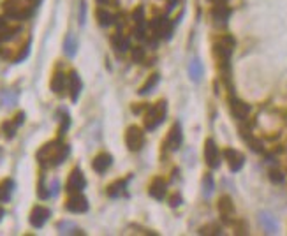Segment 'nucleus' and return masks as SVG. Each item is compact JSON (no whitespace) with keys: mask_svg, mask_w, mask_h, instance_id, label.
<instances>
[{"mask_svg":"<svg viewBox=\"0 0 287 236\" xmlns=\"http://www.w3.org/2000/svg\"><path fill=\"white\" fill-rule=\"evenodd\" d=\"M111 164H113V157L109 155V153L102 152L94 157V161H92V169H94L95 173H99V175H102V173L108 171Z\"/></svg>","mask_w":287,"mask_h":236,"instance_id":"obj_17","label":"nucleus"},{"mask_svg":"<svg viewBox=\"0 0 287 236\" xmlns=\"http://www.w3.org/2000/svg\"><path fill=\"white\" fill-rule=\"evenodd\" d=\"M132 20H134V35L138 39L146 37V18H145V7L138 6L132 13Z\"/></svg>","mask_w":287,"mask_h":236,"instance_id":"obj_9","label":"nucleus"},{"mask_svg":"<svg viewBox=\"0 0 287 236\" xmlns=\"http://www.w3.org/2000/svg\"><path fill=\"white\" fill-rule=\"evenodd\" d=\"M21 32V27H6L0 32V41H13Z\"/></svg>","mask_w":287,"mask_h":236,"instance_id":"obj_30","label":"nucleus"},{"mask_svg":"<svg viewBox=\"0 0 287 236\" xmlns=\"http://www.w3.org/2000/svg\"><path fill=\"white\" fill-rule=\"evenodd\" d=\"M85 187H87V178H85L83 171L79 168H74L67 178L65 190H67L69 194H76V192H81Z\"/></svg>","mask_w":287,"mask_h":236,"instance_id":"obj_7","label":"nucleus"},{"mask_svg":"<svg viewBox=\"0 0 287 236\" xmlns=\"http://www.w3.org/2000/svg\"><path fill=\"white\" fill-rule=\"evenodd\" d=\"M13 190H14V182L11 178H6L2 183H0V203L9 201Z\"/></svg>","mask_w":287,"mask_h":236,"instance_id":"obj_24","label":"nucleus"},{"mask_svg":"<svg viewBox=\"0 0 287 236\" xmlns=\"http://www.w3.org/2000/svg\"><path fill=\"white\" fill-rule=\"evenodd\" d=\"M204 161L206 164L210 166L212 169H217L220 166V153H219V148H217L215 141L213 139H206L204 141Z\"/></svg>","mask_w":287,"mask_h":236,"instance_id":"obj_11","label":"nucleus"},{"mask_svg":"<svg viewBox=\"0 0 287 236\" xmlns=\"http://www.w3.org/2000/svg\"><path fill=\"white\" fill-rule=\"evenodd\" d=\"M85 11H87V6H85V2H81V6H79V23H85Z\"/></svg>","mask_w":287,"mask_h":236,"instance_id":"obj_42","label":"nucleus"},{"mask_svg":"<svg viewBox=\"0 0 287 236\" xmlns=\"http://www.w3.org/2000/svg\"><path fill=\"white\" fill-rule=\"evenodd\" d=\"M166 190H168V185H166L164 178H153L152 183L148 185V194L152 196L153 199H157V201H160V199H164L166 196Z\"/></svg>","mask_w":287,"mask_h":236,"instance_id":"obj_19","label":"nucleus"},{"mask_svg":"<svg viewBox=\"0 0 287 236\" xmlns=\"http://www.w3.org/2000/svg\"><path fill=\"white\" fill-rule=\"evenodd\" d=\"M50 215H51V212L46 208V206H41V205L34 206L30 212V224L35 227V229H41L44 224L48 222Z\"/></svg>","mask_w":287,"mask_h":236,"instance_id":"obj_14","label":"nucleus"},{"mask_svg":"<svg viewBox=\"0 0 287 236\" xmlns=\"http://www.w3.org/2000/svg\"><path fill=\"white\" fill-rule=\"evenodd\" d=\"M219 213L220 219H222L224 224H233V217H234V203L229 196H222L219 199Z\"/></svg>","mask_w":287,"mask_h":236,"instance_id":"obj_8","label":"nucleus"},{"mask_svg":"<svg viewBox=\"0 0 287 236\" xmlns=\"http://www.w3.org/2000/svg\"><path fill=\"white\" fill-rule=\"evenodd\" d=\"M270 180L273 183H282V182H284V175H282V171H278V169H271V171H270Z\"/></svg>","mask_w":287,"mask_h":236,"instance_id":"obj_37","label":"nucleus"},{"mask_svg":"<svg viewBox=\"0 0 287 236\" xmlns=\"http://www.w3.org/2000/svg\"><path fill=\"white\" fill-rule=\"evenodd\" d=\"M132 60H134V62H143V60H145V48H143V46L132 48Z\"/></svg>","mask_w":287,"mask_h":236,"instance_id":"obj_35","label":"nucleus"},{"mask_svg":"<svg viewBox=\"0 0 287 236\" xmlns=\"http://www.w3.org/2000/svg\"><path fill=\"white\" fill-rule=\"evenodd\" d=\"M69 125H71V118H69V113L67 111H62V118H60V127H58V136L64 138L65 132H67Z\"/></svg>","mask_w":287,"mask_h":236,"instance_id":"obj_32","label":"nucleus"},{"mask_svg":"<svg viewBox=\"0 0 287 236\" xmlns=\"http://www.w3.org/2000/svg\"><path fill=\"white\" fill-rule=\"evenodd\" d=\"M234 39L231 35H222L213 43V55H215L217 62H219L220 69L224 72L229 69V58L233 55V50H234Z\"/></svg>","mask_w":287,"mask_h":236,"instance_id":"obj_2","label":"nucleus"},{"mask_svg":"<svg viewBox=\"0 0 287 236\" xmlns=\"http://www.w3.org/2000/svg\"><path fill=\"white\" fill-rule=\"evenodd\" d=\"M81 88H83V83H81L79 74L76 71H71V74H69V95H71L72 102H76L79 99Z\"/></svg>","mask_w":287,"mask_h":236,"instance_id":"obj_18","label":"nucleus"},{"mask_svg":"<svg viewBox=\"0 0 287 236\" xmlns=\"http://www.w3.org/2000/svg\"><path fill=\"white\" fill-rule=\"evenodd\" d=\"M125 189H127V180H116L106 189V194L109 198H120L125 194Z\"/></svg>","mask_w":287,"mask_h":236,"instance_id":"obj_22","label":"nucleus"},{"mask_svg":"<svg viewBox=\"0 0 287 236\" xmlns=\"http://www.w3.org/2000/svg\"><path fill=\"white\" fill-rule=\"evenodd\" d=\"M159 80H160V76L157 74V72H155V74H152L148 80L145 81V85H143V87L138 90V94H139V95H146V94H150V92H152L153 88L157 87V83H159Z\"/></svg>","mask_w":287,"mask_h":236,"instance_id":"obj_26","label":"nucleus"},{"mask_svg":"<svg viewBox=\"0 0 287 236\" xmlns=\"http://www.w3.org/2000/svg\"><path fill=\"white\" fill-rule=\"evenodd\" d=\"M111 44L116 51H120V53H124V51H127L129 48H131V41H129L127 35H124L120 30L111 37Z\"/></svg>","mask_w":287,"mask_h":236,"instance_id":"obj_21","label":"nucleus"},{"mask_svg":"<svg viewBox=\"0 0 287 236\" xmlns=\"http://www.w3.org/2000/svg\"><path fill=\"white\" fill-rule=\"evenodd\" d=\"M125 145L131 152H139L145 145V132L138 125H131L125 132Z\"/></svg>","mask_w":287,"mask_h":236,"instance_id":"obj_5","label":"nucleus"},{"mask_svg":"<svg viewBox=\"0 0 287 236\" xmlns=\"http://www.w3.org/2000/svg\"><path fill=\"white\" fill-rule=\"evenodd\" d=\"M229 109H231V115L236 118V120H245L250 113V106L241 101V99H236V97L229 99Z\"/></svg>","mask_w":287,"mask_h":236,"instance_id":"obj_15","label":"nucleus"},{"mask_svg":"<svg viewBox=\"0 0 287 236\" xmlns=\"http://www.w3.org/2000/svg\"><path fill=\"white\" fill-rule=\"evenodd\" d=\"M213 189H215V183H213V176L210 175V173H206L204 178H203V192H204V196H206V198L212 196Z\"/></svg>","mask_w":287,"mask_h":236,"instance_id":"obj_31","label":"nucleus"},{"mask_svg":"<svg viewBox=\"0 0 287 236\" xmlns=\"http://www.w3.org/2000/svg\"><path fill=\"white\" fill-rule=\"evenodd\" d=\"M169 205L173 206V208H176V206L182 205V196H178V194H175L171 199H169Z\"/></svg>","mask_w":287,"mask_h":236,"instance_id":"obj_40","label":"nucleus"},{"mask_svg":"<svg viewBox=\"0 0 287 236\" xmlns=\"http://www.w3.org/2000/svg\"><path fill=\"white\" fill-rule=\"evenodd\" d=\"M37 194L41 199H48L51 196V192L48 190L46 183H44V175H41V178H39V185H37Z\"/></svg>","mask_w":287,"mask_h":236,"instance_id":"obj_34","label":"nucleus"},{"mask_svg":"<svg viewBox=\"0 0 287 236\" xmlns=\"http://www.w3.org/2000/svg\"><path fill=\"white\" fill-rule=\"evenodd\" d=\"M6 27H7V21H6V18H2V16H0V32H2Z\"/></svg>","mask_w":287,"mask_h":236,"instance_id":"obj_43","label":"nucleus"},{"mask_svg":"<svg viewBox=\"0 0 287 236\" xmlns=\"http://www.w3.org/2000/svg\"><path fill=\"white\" fill-rule=\"evenodd\" d=\"M14 124L20 127V125H23V122H25V113L23 111H20V113H16V116H14Z\"/></svg>","mask_w":287,"mask_h":236,"instance_id":"obj_41","label":"nucleus"},{"mask_svg":"<svg viewBox=\"0 0 287 236\" xmlns=\"http://www.w3.org/2000/svg\"><path fill=\"white\" fill-rule=\"evenodd\" d=\"M51 90L53 94L57 95H64L65 90H69V76H65V72H55L53 78H51V83H50Z\"/></svg>","mask_w":287,"mask_h":236,"instance_id":"obj_16","label":"nucleus"},{"mask_svg":"<svg viewBox=\"0 0 287 236\" xmlns=\"http://www.w3.org/2000/svg\"><path fill=\"white\" fill-rule=\"evenodd\" d=\"M28 2H30V4H32V6H37V4H39V2H41V0H28Z\"/></svg>","mask_w":287,"mask_h":236,"instance_id":"obj_46","label":"nucleus"},{"mask_svg":"<svg viewBox=\"0 0 287 236\" xmlns=\"http://www.w3.org/2000/svg\"><path fill=\"white\" fill-rule=\"evenodd\" d=\"M97 2H99V4H108L109 0H97Z\"/></svg>","mask_w":287,"mask_h":236,"instance_id":"obj_47","label":"nucleus"},{"mask_svg":"<svg viewBox=\"0 0 287 236\" xmlns=\"http://www.w3.org/2000/svg\"><path fill=\"white\" fill-rule=\"evenodd\" d=\"M69 152H71L69 146L58 138V139H53V141L46 143V145H43L41 148H39L35 159H37V162L41 164V168H57V166H60L62 162L67 159Z\"/></svg>","mask_w":287,"mask_h":236,"instance_id":"obj_1","label":"nucleus"},{"mask_svg":"<svg viewBox=\"0 0 287 236\" xmlns=\"http://www.w3.org/2000/svg\"><path fill=\"white\" fill-rule=\"evenodd\" d=\"M28 53H30V39L25 43V46H21V51L16 55V58H14V64H20V62H23L25 58L28 57Z\"/></svg>","mask_w":287,"mask_h":236,"instance_id":"obj_33","label":"nucleus"},{"mask_svg":"<svg viewBox=\"0 0 287 236\" xmlns=\"http://www.w3.org/2000/svg\"><path fill=\"white\" fill-rule=\"evenodd\" d=\"M182 141H183V134H182V125L176 122L173 124V127L169 129V134H168V139H166V146H168L171 152H176V150L182 146Z\"/></svg>","mask_w":287,"mask_h":236,"instance_id":"obj_13","label":"nucleus"},{"mask_svg":"<svg viewBox=\"0 0 287 236\" xmlns=\"http://www.w3.org/2000/svg\"><path fill=\"white\" fill-rule=\"evenodd\" d=\"M231 16V9L227 4H215L212 7V18L215 20V23H226Z\"/></svg>","mask_w":287,"mask_h":236,"instance_id":"obj_20","label":"nucleus"},{"mask_svg":"<svg viewBox=\"0 0 287 236\" xmlns=\"http://www.w3.org/2000/svg\"><path fill=\"white\" fill-rule=\"evenodd\" d=\"M4 215H6V210H4V208H0V222H2Z\"/></svg>","mask_w":287,"mask_h":236,"instance_id":"obj_45","label":"nucleus"},{"mask_svg":"<svg viewBox=\"0 0 287 236\" xmlns=\"http://www.w3.org/2000/svg\"><path fill=\"white\" fill-rule=\"evenodd\" d=\"M199 233L201 234H220V231L217 226H208V227H201Z\"/></svg>","mask_w":287,"mask_h":236,"instance_id":"obj_38","label":"nucleus"},{"mask_svg":"<svg viewBox=\"0 0 287 236\" xmlns=\"http://www.w3.org/2000/svg\"><path fill=\"white\" fill-rule=\"evenodd\" d=\"M95 18H97L101 27H109V25L115 23V16H113L108 9H104V7H99V9L95 11Z\"/></svg>","mask_w":287,"mask_h":236,"instance_id":"obj_23","label":"nucleus"},{"mask_svg":"<svg viewBox=\"0 0 287 236\" xmlns=\"http://www.w3.org/2000/svg\"><path fill=\"white\" fill-rule=\"evenodd\" d=\"M76 51H78V41L72 34H67V37L64 41V53L67 55V57H74Z\"/></svg>","mask_w":287,"mask_h":236,"instance_id":"obj_25","label":"nucleus"},{"mask_svg":"<svg viewBox=\"0 0 287 236\" xmlns=\"http://www.w3.org/2000/svg\"><path fill=\"white\" fill-rule=\"evenodd\" d=\"M166 111H168L166 101H159L153 106H150L145 113V129L146 131H155V129L166 120Z\"/></svg>","mask_w":287,"mask_h":236,"instance_id":"obj_4","label":"nucleus"},{"mask_svg":"<svg viewBox=\"0 0 287 236\" xmlns=\"http://www.w3.org/2000/svg\"><path fill=\"white\" fill-rule=\"evenodd\" d=\"M208 2H212L213 6H215V4H227L229 0H208Z\"/></svg>","mask_w":287,"mask_h":236,"instance_id":"obj_44","label":"nucleus"},{"mask_svg":"<svg viewBox=\"0 0 287 236\" xmlns=\"http://www.w3.org/2000/svg\"><path fill=\"white\" fill-rule=\"evenodd\" d=\"M4 14L11 20L23 21L32 18L34 14V6L28 0H6L4 2Z\"/></svg>","mask_w":287,"mask_h":236,"instance_id":"obj_3","label":"nucleus"},{"mask_svg":"<svg viewBox=\"0 0 287 236\" xmlns=\"http://www.w3.org/2000/svg\"><path fill=\"white\" fill-rule=\"evenodd\" d=\"M224 159L227 161L229 169L233 173H238L245 164V155L241 152H238V150H234V148H226V150H224Z\"/></svg>","mask_w":287,"mask_h":236,"instance_id":"obj_12","label":"nucleus"},{"mask_svg":"<svg viewBox=\"0 0 287 236\" xmlns=\"http://www.w3.org/2000/svg\"><path fill=\"white\" fill-rule=\"evenodd\" d=\"M261 220H263V224L266 226L268 233H275V231H277V224L273 222V219H271L270 215H263L261 217Z\"/></svg>","mask_w":287,"mask_h":236,"instance_id":"obj_36","label":"nucleus"},{"mask_svg":"<svg viewBox=\"0 0 287 236\" xmlns=\"http://www.w3.org/2000/svg\"><path fill=\"white\" fill-rule=\"evenodd\" d=\"M57 227H58V233L60 234H83L81 229H78V227L71 222H60Z\"/></svg>","mask_w":287,"mask_h":236,"instance_id":"obj_29","label":"nucleus"},{"mask_svg":"<svg viewBox=\"0 0 287 236\" xmlns=\"http://www.w3.org/2000/svg\"><path fill=\"white\" fill-rule=\"evenodd\" d=\"M65 208L71 213H85L88 212V199L81 192L71 194V198L65 201Z\"/></svg>","mask_w":287,"mask_h":236,"instance_id":"obj_10","label":"nucleus"},{"mask_svg":"<svg viewBox=\"0 0 287 236\" xmlns=\"http://www.w3.org/2000/svg\"><path fill=\"white\" fill-rule=\"evenodd\" d=\"M0 131H2V134L6 136L7 139H13V138H14V134H16V131H18V125L14 124L13 120L4 122L2 127H0Z\"/></svg>","mask_w":287,"mask_h":236,"instance_id":"obj_28","label":"nucleus"},{"mask_svg":"<svg viewBox=\"0 0 287 236\" xmlns=\"http://www.w3.org/2000/svg\"><path fill=\"white\" fill-rule=\"evenodd\" d=\"M150 30L153 32V35L159 39H168L171 37V32H173V25L169 23V20L166 16H157L150 21Z\"/></svg>","mask_w":287,"mask_h":236,"instance_id":"obj_6","label":"nucleus"},{"mask_svg":"<svg viewBox=\"0 0 287 236\" xmlns=\"http://www.w3.org/2000/svg\"><path fill=\"white\" fill-rule=\"evenodd\" d=\"M150 108V104H146V102H141V104H134L132 106V111L138 115V113H143L145 109H148Z\"/></svg>","mask_w":287,"mask_h":236,"instance_id":"obj_39","label":"nucleus"},{"mask_svg":"<svg viewBox=\"0 0 287 236\" xmlns=\"http://www.w3.org/2000/svg\"><path fill=\"white\" fill-rule=\"evenodd\" d=\"M189 72H190V78L194 81H199L201 76H203V64H201L199 60H192L190 62Z\"/></svg>","mask_w":287,"mask_h":236,"instance_id":"obj_27","label":"nucleus"}]
</instances>
